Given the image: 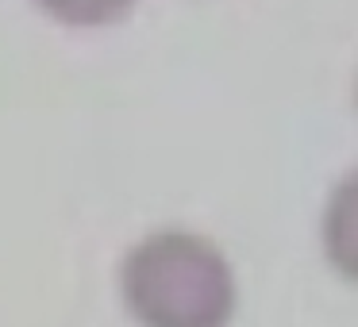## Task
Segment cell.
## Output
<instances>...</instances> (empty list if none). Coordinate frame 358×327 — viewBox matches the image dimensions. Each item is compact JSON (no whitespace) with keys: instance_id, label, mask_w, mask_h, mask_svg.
<instances>
[{"instance_id":"obj_2","label":"cell","mask_w":358,"mask_h":327,"mask_svg":"<svg viewBox=\"0 0 358 327\" xmlns=\"http://www.w3.org/2000/svg\"><path fill=\"white\" fill-rule=\"evenodd\" d=\"M62 27H108L135 8V0H35Z\"/></svg>"},{"instance_id":"obj_1","label":"cell","mask_w":358,"mask_h":327,"mask_svg":"<svg viewBox=\"0 0 358 327\" xmlns=\"http://www.w3.org/2000/svg\"><path fill=\"white\" fill-rule=\"evenodd\" d=\"M124 308L139 327H227L239 285L227 254L185 227L150 231L120 266Z\"/></svg>"}]
</instances>
